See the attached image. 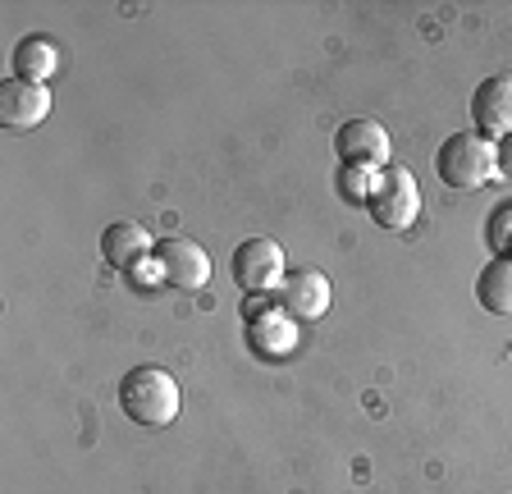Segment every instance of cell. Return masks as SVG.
<instances>
[{
	"mask_svg": "<svg viewBox=\"0 0 512 494\" xmlns=\"http://www.w3.org/2000/svg\"><path fill=\"white\" fill-rule=\"evenodd\" d=\"M275 302H279V312H288L293 321H320L334 307V284L325 270L298 266V270H288L284 284L275 289Z\"/></svg>",
	"mask_w": 512,
	"mask_h": 494,
	"instance_id": "cell-6",
	"label": "cell"
},
{
	"mask_svg": "<svg viewBox=\"0 0 512 494\" xmlns=\"http://www.w3.org/2000/svg\"><path fill=\"white\" fill-rule=\"evenodd\" d=\"M476 302L490 316H512V257H494L476 275Z\"/></svg>",
	"mask_w": 512,
	"mask_h": 494,
	"instance_id": "cell-13",
	"label": "cell"
},
{
	"mask_svg": "<svg viewBox=\"0 0 512 494\" xmlns=\"http://www.w3.org/2000/svg\"><path fill=\"white\" fill-rule=\"evenodd\" d=\"M51 115V92L42 83H23V78H10V83L0 87V119H5V129H37L42 119Z\"/></svg>",
	"mask_w": 512,
	"mask_h": 494,
	"instance_id": "cell-10",
	"label": "cell"
},
{
	"mask_svg": "<svg viewBox=\"0 0 512 494\" xmlns=\"http://www.w3.org/2000/svg\"><path fill=\"white\" fill-rule=\"evenodd\" d=\"M499 174H508L512 179V133L499 142Z\"/></svg>",
	"mask_w": 512,
	"mask_h": 494,
	"instance_id": "cell-17",
	"label": "cell"
},
{
	"mask_svg": "<svg viewBox=\"0 0 512 494\" xmlns=\"http://www.w3.org/2000/svg\"><path fill=\"white\" fill-rule=\"evenodd\" d=\"M485 243L494 257H512V202H499L485 220Z\"/></svg>",
	"mask_w": 512,
	"mask_h": 494,
	"instance_id": "cell-14",
	"label": "cell"
},
{
	"mask_svg": "<svg viewBox=\"0 0 512 494\" xmlns=\"http://www.w3.org/2000/svg\"><path fill=\"white\" fill-rule=\"evenodd\" d=\"M156 257L165 266V284L170 289L197 293L211 280V252L197 238H165V243H156Z\"/></svg>",
	"mask_w": 512,
	"mask_h": 494,
	"instance_id": "cell-7",
	"label": "cell"
},
{
	"mask_svg": "<svg viewBox=\"0 0 512 494\" xmlns=\"http://www.w3.org/2000/svg\"><path fill=\"white\" fill-rule=\"evenodd\" d=\"M471 119L476 133L490 142H503L512 133V74L480 78V87L471 92Z\"/></svg>",
	"mask_w": 512,
	"mask_h": 494,
	"instance_id": "cell-8",
	"label": "cell"
},
{
	"mask_svg": "<svg viewBox=\"0 0 512 494\" xmlns=\"http://www.w3.org/2000/svg\"><path fill=\"white\" fill-rule=\"evenodd\" d=\"M371 220L389 234H403V229L416 225V215H421V183H416L412 170L403 165H389L380 170V183H375V197H371Z\"/></svg>",
	"mask_w": 512,
	"mask_h": 494,
	"instance_id": "cell-3",
	"label": "cell"
},
{
	"mask_svg": "<svg viewBox=\"0 0 512 494\" xmlns=\"http://www.w3.org/2000/svg\"><path fill=\"white\" fill-rule=\"evenodd\" d=\"M334 156L343 161V170H389V156H394V142L389 129L375 124V119H348L339 133H334Z\"/></svg>",
	"mask_w": 512,
	"mask_h": 494,
	"instance_id": "cell-5",
	"label": "cell"
},
{
	"mask_svg": "<svg viewBox=\"0 0 512 494\" xmlns=\"http://www.w3.org/2000/svg\"><path fill=\"white\" fill-rule=\"evenodd\" d=\"M435 174L458 193H476V188L499 179V142L480 138L476 129L453 133L435 151Z\"/></svg>",
	"mask_w": 512,
	"mask_h": 494,
	"instance_id": "cell-2",
	"label": "cell"
},
{
	"mask_svg": "<svg viewBox=\"0 0 512 494\" xmlns=\"http://www.w3.org/2000/svg\"><path fill=\"white\" fill-rule=\"evenodd\" d=\"M375 183H380V174H371V170H339V193L352 206H371Z\"/></svg>",
	"mask_w": 512,
	"mask_h": 494,
	"instance_id": "cell-15",
	"label": "cell"
},
{
	"mask_svg": "<svg viewBox=\"0 0 512 494\" xmlns=\"http://www.w3.org/2000/svg\"><path fill=\"white\" fill-rule=\"evenodd\" d=\"M229 270H234V284L243 293H275L279 284H284V275H288V261H284L279 238L261 234V238H243V243L234 247Z\"/></svg>",
	"mask_w": 512,
	"mask_h": 494,
	"instance_id": "cell-4",
	"label": "cell"
},
{
	"mask_svg": "<svg viewBox=\"0 0 512 494\" xmlns=\"http://www.w3.org/2000/svg\"><path fill=\"white\" fill-rule=\"evenodd\" d=\"M247 348L256 357H266V362H284V357H293L302 348V330L293 316L275 307V312L247 321Z\"/></svg>",
	"mask_w": 512,
	"mask_h": 494,
	"instance_id": "cell-9",
	"label": "cell"
},
{
	"mask_svg": "<svg viewBox=\"0 0 512 494\" xmlns=\"http://www.w3.org/2000/svg\"><path fill=\"white\" fill-rule=\"evenodd\" d=\"M128 280H133V289H142V293H147V289H165V266H160L156 252L128 270Z\"/></svg>",
	"mask_w": 512,
	"mask_h": 494,
	"instance_id": "cell-16",
	"label": "cell"
},
{
	"mask_svg": "<svg viewBox=\"0 0 512 494\" xmlns=\"http://www.w3.org/2000/svg\"><path fill=\"white\" fill-rule=\"evenodd\" d=\"M119 408L133 426H170L183 408L179 380L165 371V366H133L124 380H119Z\"/></svg>",
	"mask_w": 512,
	"mask_h": 494,
	"instance_id": "cell-1",
	"label": "cell"
},
{
	"mask_svg": "<svg viewBox=\"0 0 512 494\" xmlns=\"http://www.w3.org/2000/svg\"><path fill=\"white\" fill-rule=\"evenodd\" d=\"M10 65H14V78L46 87V78L60 69V46H55L51 37H23V42L14 46Z\"/></svg>",
	"mask_w": 512,
	"mask_h": 494,
	"instance_id": "cell-12",
	"label": "cell"
},
{
	"mask_svg": "<svg viewBox=\"0 0 512 494\" xmlns=\"http://www.w3.org/2000/svg\"><path fill=\"white\" fill-rule=\"evenodd\" d=\"M156 252V238H151L147 225L138 220H115V225L101 229V257L115 270H133L138 261H147Z\"/></svg>",
	"mask_w": 512,
	"mask_h": 494,
	"instance_id": "cell-11",
	"label": "cell"
}]
</instances>
